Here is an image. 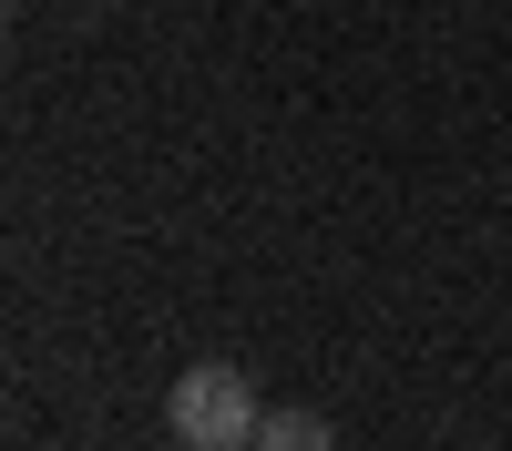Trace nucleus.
<instances>
[{
	"mask_svg": "<svg viewBox=\"0 0 512 451\" xmlns=\"http://www.w3.org/2000/svg\"><path fill=\"white\" fill-rule=\"evenodd\" d=\"M256 390H246V369L236 359H195L175 390H164V431H175L185 451H246L256 441Z\"/></svg>",
	"mask_w": 512,
	"mask_h": 451,
	"instance_id": "1",
	"label": "nucleus"
},
{
	"mask_svg": "<svg viewBox=\"0 0 512 451\" xmlns=\"http://www.w3.org/2000/svg\"><path fill=\"white\" fill-rule=\"evenodd\" d=\"M246 451H338V431H328V410H267Z\"/></svg>",
	"mask_w": 512,
	"mask_h": 451,
	"instance_id": "2",
	"label": "nucleus"
}]
</instances>
